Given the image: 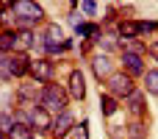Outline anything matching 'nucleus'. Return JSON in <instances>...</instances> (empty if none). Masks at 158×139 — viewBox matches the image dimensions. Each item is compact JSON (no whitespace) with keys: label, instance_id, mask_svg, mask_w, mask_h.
<instances>
[{"label":"nucleus","instance_id":"1","mask_svg":"<svg viewBox=\"0 0 158 139\" xmlns=\"http://www.w3.org/2000/svg\"><path fill=\"white\" fill-rule=\"evenodd\" d=\"M69 92H67V86H61V84H56V81H50V84H44L42 86V95H39V106H44L50 114H61L64 109H69Z\"/></svg>","mask_w":158,"mask_h":139},{"label":"nucleus","instance_id":"2","mask_svg":"<svg viewBox=\"0 0 158 139\" xmlns=\"http://www.w3.org/2000/svg\"><path fill=\"white\" fill-rule=\"evenodd\" d=\"M11 11L17 14V28H33L44 20V8L36 0H14Z\"/></svg>","mask_w":158,"mask_h":139},{"label":"nucleus","instance_id":"3","mask_svg":"<svg viewBox=\"0 0 158 139\" xmlns=\"http://www.w3.org/2000/svg\"><path fill=\"white\" fill-rule=\"evenodd\" d=\"M103 86H106V92H111L114 98H128L133 89H136V78L131 75V72H125V70H114L106 81H103Z\"/></svg>","mask_w":158,"mask_h":139},{"label":"nucleus","instance_id":"4","mask_svg":"<svg viewBox=\"0 0 158 139\" xmlns=\"http://www.w3.org/2000/svg\"><path fill=\"white\" fill-rule=\"evenodd\" d=\"M25 109H28V123H31V128L36 134H50L53 131V117L56 114H50L39 103H25Z\"/></svg>","mask_w":158,"mask_h":139},{"label":"nucleus","instance_id":"5","mask_svg":"<svg viewBox=\"0 0 158 139\" xmlns=\"http://www.w3.org/2000/svg\"><path fill=\"white\" fill-rule=\"evenodd\" d=\"M42 81L28 75V78H19L17 84V103H39V95H42Z\"/></svg>","mask_w":158,"mask_h":139},{"label":"nucleus","instance_id":"6","mask_svg":"<svg viewBox=\"0 0 158 139\" xmlns=\"http://www.w3.org/2000/svg\"><path fill=\"white\" fill-rule=\"evenodd\" d=\"M31 75L39 78L42 84L56 81V61H53L50 56H39V59H33V61H31Z\"/></svg>","mask_w":158,"mask_h":139},{"label":"nucleus","instance_id":"7","mask_svg":"<svg viewBox=\"0 0 158 139\" xmlns=\"http://www.w3.org/2000/svg\"><path fill=\"white\" fill-rule=\"evenodd\" d=\"M119 67H122L125 72H131L133 78H142L144 70H147L144 56H142V53H133V50H122V56H119Z\"/></svg>","mask_w":158,"mask_h":139},{"label":"nucleus","instance_id":"8","mask_svg":"<svg viewBox=\"0 0 158 139\" xmlns=\"http://www.w3.org/2000/svg\"><path fill=\"white\" fill-rule=\"evenodd\" d=\"M89 64H92V72H94V78L103 84L111 72H114V59H111V53H94L92 59H89Z\"/></svg>","mask_w":158,"mask_h":139},{"label":"nucleus","instance_id":"9","mask_svg":"<svg viewBox=\"0 0 158 139\" xmlns=\"http://www.w3.org/2000/svg\"><path fill=\"white\" fill-rule=\"evenodd\" d=\"M72 128H75V117H72V111L69 109H64L61 114H56L53 117V137L56 139H67L69 134H72Z\"/></svg>","mask_w":158,"mask_h":139},{"label":"nucleus","instance_id":"10","mask_svg":"<svg viewBox=\"0 0 158 139\" xmlns=\"http://www.w3.org/2000/svg\"><path fill=\"white\" fill-rule=\"evenodd\" d=\"M122 106L133 114V120H144V114H147V106H144V92L136 86L128 98H122Z\"/></svg>","mask_w":158,"mask_h":139},{"label":"nucleus","instance_id":"11","mask_svg":"<svg viewBox=\"0 0 158 139\" xmlns=\"http://www.w3.org/2000/svg\"><path fill=\"white\" fill-rule=\"evenodd\" d=\"M31 53H25V50H14L11 53V72H14V81H19V78H28L31 75Z\"/></svg>","mask_w":158,"mask_h":139},{"label":"nucleus","instance_id":"12","mask_svg":"<svg viewBox=\"0 0 158 139\" xmlns=\"http://www.w3.org/2000/svg\"><path fill=\"white\" fill-rule=\"evenodd\" d=\"M67 92L72 100H86V75L75 67L69 72V81H67Z\"/></svg>","mask_w":158,"mask_h":139},{"label":"nucleus","instance_id":"13","mask_svg":"<svg viewBox=\"0 0 158 139\" xmlns=\"http://www.w3.org/2000/svg\"><path fill=\"white\" fill-rule=\"evenodd\" d=\"M119 109H122V100H119V98H114L111 92H100V114H103L106 120L114 117Z\"/></svg>","mask_w":158,"mask_h":139},{"label":"nucleus","instance_id":"14","mask_svg":"<svg viewBox=\"0 0 158 139\" xmlns=\"http://www.w3.org/2000/svg\"><path fill=\"white\" fill-rule=\"evenodd\" d=\"M117 33H119V39H133V36H139V20H133V17L117 20Z\"/></svg>","mask_w":158,"mask_h":139},{"label":"nucleus","instance_id":"15","mask_svg":"<svg viewBox=\"0 0 158 139\" xmlns=\"http://www.w3.org/2000/svg\"><path fill=\"white\" fill-rule=\"evenodd\" d=\"M33 42H36V31L33 28H17V45H14V50L31 53L33 50Z\"/></svg>","mask_w":158,"mask_h":139},{"label":"nucleus","instance_id":"16","mask_svg":"<svg viewBox=\"0 0 158 139\" xmlns=\"http://www.w3.org/2000/svg\"><path fill=\"white\" fill-rule=\"evenodd\" d=\"M94 45H97L103 53H114V50L119 47V33H100V36L94 39Z\"/></svg>","mask_w":158,"mask_h":139},{"label":"nucleus","instance_id":"17","mask_svg":"<svg viewBox=\"0 0 158 139\" xmlns=\"http://www.w3.org/2000/svg\"><path fill=\"white\" fill-rule=\"evenodd\" d=\"M75 33H78L81 39H92V42H94L103 31H100L97 22H78V25H75Z\"/></svg>","mask_w":158,"mask_h":139},{"label":"nucleus","instance_id":"18","mask_svg":"<svg viewBox=\"0 0 158 139\" xmlns=\"http://www.w3.org/2000/svg\"><path fill=\"white\" fill-rule=\"evenodd\" d=\"M14 45H17V28H0V50L14 53Z\"/></svg>","mask_w":158,"mask_h":139},{"label":"nucleus","instance_id":"19","mask_svg":"<svg viewBox=\"0 0 158 139\" xmlns=\"http://www.w3.org/2000/svg\"><path fill=\"white\" fill-rule=\"evenodd\" d=\"M142 84H144V89L158 98V67H150V70H144V75H142Z\"/></svg>","mask_w":158,"mask_h":139},{"label":"nucleus","instance_id":"20","mask_svg":"<svg viewBox=\"0 0 158 139\" xmlns=\"http://www.w3.org/2000/svg\"><path fill=\"white\" fill-rule=\"evenodd\" d=\"M125 139H147V125H144V120H133V123L125 128Z\"/></svg>","mask_w":158,"mask_h":139},{"label":"nucleus","instance_id":"21","mask_svg":"<svg viewBox=\"0 0 158 139\" xmlns=\"http://www.w3.org/2000/svg\"><path fill=\"white\" fill-rule=\"evenodd\" d=\"M8 139H36V131L25 123H14V128L8 131Z\"/></svg>","mask_w":158,"mask_h":139},{"label":"nucleus","instance_id":"22","mask_svg":"<svg viewBox=\"0 0 158 139\" xmlns=\"http://www.w3.org/2000/svg\"><path fill=\"white\" fill-rule=\"evenodd\" d=\"M0 28H17V14L11 8H0Z\"/></svg>","mask_w":158,"mask_h":139},{"label":"nucleus","instance_id":"23","mask_svg":"<svg viewBox=\"0 0 158 139\" xmlns=\"http://www.w3.org/2000/svg\"><path fill=\"white\" fill-rule=\"evenodd\" d=\"M158 31V22L156 20H139V36L144 39V36H150V33H156Z\"/></svg>","mask_w":158,"mask_h":139},{"label":"nucleus","instance_id":"24","mask_svg":"<svg viewBox=\"0 0 158 139\" xmlns=\"http://www.w3.org/2000/svg\"><path fill=\"white\" fill-rule=\"evenodd\" d=\"M11 128H14V109L11 111H0V131L8 134Z\"/></svg>","mask_w":158,"mask_h":139},{"label":"nucleus","instance_id":"25","mask_svg":"<svg viewBox=\"0 0 158 139\" xmlns=\"http://www.w3.org/2000/svg\"><path fill=\"white\" fill-rule=\"evenodd\" d=\"M72 139H89V120H81V125L75 123V128H72Z\"/></svg>","mask_w":158,"mask_h":139},{"label":"nucleus","instance_id":"26","mask_svg":"<svg viewBox=\"0 0 158 139\" xmlns=\"http://www.w3.org/2000/svg\"><path fill=\"white\" fill-rule=\"evenodd\" d=\"M81 8H83V14H89V17H94V14H97L94 0H83V3H81Z\"/></svg>","mask_w":158,"mask_h":139},{"label":"nucleus","instance_id":"27","mask_svg":"<svg viewBox=\"0 0 158 139\" xmlns=\"http://www.w3.org/2000/svg\"><path fill=\"white\" fill-rule=\"evenodd\" d=\"M147 56H153V59L158 61V39H156V42H150V45H147Z\"/></svg>","mask_w":158,"mask_h":139},{"label":"nucleus","instance_id":"28","mask_svg":"<svg viewBox=\"0 0 158 139\" xmlns=\"http://www.w3.org/2000/svg\"><path fill=\"white\" fill-rule=\"evenodd\" d=\"M14 6V0H0V8H11Z\"/></svg>","mask_w":158,"mask_h":139},{"label":"nucleus","instance_id":"29","mask_svg":"<svg viewBox=\"0 0 158 139\" xmlns=\"http://www.w3.org/2000/svg\"><path fill=\"white\" fill-rule=\"evenodd\" d=\"M0 139H8V134H6V131H0Z\"/></svg>","mask_w":158,"mask_h":139}]
</instances>
